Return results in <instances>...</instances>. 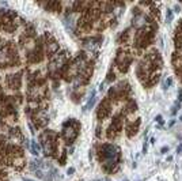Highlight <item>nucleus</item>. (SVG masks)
<instances>
[{
  "instance_id": "obj_1",
  "label": "nucleus",
  "mask_w": 182,
  "mask_h": 181,
  "mask_svg": "<svg viewBox=\"0 0 182 181\" xmlns=\"http://www.w3.org/2000/svg\"><path fill=\"white\" fill-rule=\"evenodd\" d=\"M120 158V153H118V148L114 147L111 144H105L101 150V159L103 161V163L106 166H113L118 162Z\"/></svg>"
},
{
  "instance_id": "obj_2",
  "label": "nucleus",
  "mask_w": 182,
  "mask_h": 181,
  "mask_svg": "<svg viewBox=\"0 0 182 181\" xmlns=\"http://www.w3.org/2000/svg\"><path fill=\"white\" fill-rule=\"evenodd\" d=\"M72 124H73V123H68V124H65V127H64V132H62V134H64V137L68 140V142L73 140L76 136H78V131H76L78 128H73Z\"/></svg>"
},
{
  "instance_id": "obj_3",
  "label": "nucleus",
  "mask_w": 182,
  "mask_h": 181,
  "mask_svg": "<svg viewBox=\"0 0 182 181\" xmlns=\"http://www.w3.org/2000/svg\"><path fill=\"white\" fill-rule=\"evenodd\" d=\"M65 53H62V55H60V56H57L56 59H54L53 61L50 63V67H49V71L50 72H53V71H56V69H59L60 67L62 66V63L65 61Z\"/></svg>"
},
{
  "instance_id": "obj_4",
  "label": "nucleus",
  "mask_w": 182,
  "mask_h": 181,
  "mask_svg": "<svg viewBox=\"0 0 182 181\" xmlns=\"http://www.w3.org/2000/svg\"><path fill=\"white\" fill-rule=\"evenodd\" d=\"M57 49H59V44H56L54 41H52L50 44H48V52L49 53H54Z\"/></svg>"
},
{
  "instance_id": "obj_5",
  "label": "nucleus",
  "mask_w": 182,
  "mask_h": 181,
  "mask_svg": "<svg viewBox=\"0 0 182 181\" xmlns=\"http://www.w3.org/2000/svg\"><path fill=\"white\" fill-rule=\"evenodd\" d=\"M31 151H33V154H40V146L37 144V142H31Z\"/></svg>"
},
{
  "instance_id": "obj_6",
  "label": "nucleus",
  "mask_w": 182,
  "mask_h": 181,
  "mask_svg": "<svg viewBox=\"0 0 182 181\" xmlns=\"http://www.w3.org/2000/svg\"><path fill=\"white\" fill-rule=\"evenodd\" d=\"M167 19L173 21V12H171V10H167Z\"/></svg>"
},
{
  "instance_id": "obj_7",
  "label": "nucleus",
  "mask_w": 182,
  "mask_h": 181,
  "mask_svg": "<svg viewBox=\"0 0 182 181\" xmlns=\"http://www.w3.org/2000/svg\"><path fill=\"white\" fill-rule=\"evenodd\" d=\"M156 120L159 121V123H163V120H162V116H158V117H156Z\"/></svg>"
},
{
  "instance_id": "obj_8",
  "label": "nucleus",
  "mask_w": 182,
  "mask_h": 181,
  "mask_svg": "<svg viewBox=\"0 0 182 181\" xmlns=\"http://www.w3.org/2000/svg\"><path fill=\"white\" fill-rule=\"evenodd\" d=\"M167 150H168V147H163V148H162V153H166Z\"/></svg>"
},
{
  "instance_id": "obj_9",
  "label": "nucleus",
  "mask_w": 182,
  "mask_h": 181,
  "mask_svg": "<svg viewBox=\"0 0 182 181\" xmlns=\"http://www.w3.org/2000/svg\"><path fill=\"white\" fill-rule=\"evenodd\" d=\"M179 101H182V90L179 91Z\"/></svg>"
},
{
  "instance_id": "obj_10",
  "label": "nucleus",
  "mask_w": 182,
  "mask_h": 181,
  "mask_svg": "<svg viewBox=\"0 0 182 181\" xmlns=\"http://www.w3.org/2000/svg\"><path fill=\"white\" fill-rule=\"evenodd\" d=\"M24 181H33V180H29V178H24Z\"/></svg>"
},
{
  "instance_id": "obj_11",
  "label": "nucleus",
  "mask_w": 182,
  "mask_h": 181,
  "mask_svg": "<svg viewBox=\"0 0 182 181\" xmlns=\"http://www.w3.org/2000/svg\"><path fill=\"white\" fill-rule=\"evenodd\" d=\"M179 120H181V121H182V116H181V118H179Z\"/></svg>"
}]
</instances>
